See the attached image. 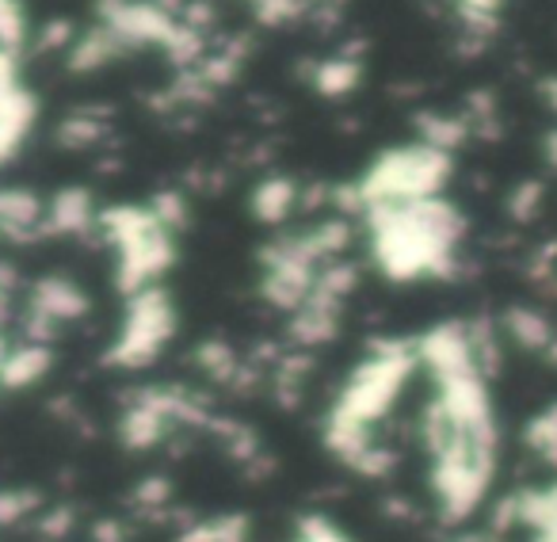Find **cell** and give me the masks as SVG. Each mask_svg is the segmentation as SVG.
<instances>
[{
	"mask_svg": "<svg viewBox=\"0 0 557 542\" xmlns=\"http://www.w3.org/2000/svg\"><path fill=\"white\" fill-rule=\"evenodd\" d=\"M420 440L432 458V493L443 523H462L485 504L496 481L500 432L493 397L481 374L435 382V397L420 417Z\"/></svg>",
	"mask_w": 557,
	"mask_h": 542,
	"instance_id": "6da1fadb",
	"label": "cell"
},
{
	"mask_svg": "<svg viewBox=\"0 0 557 542\" xmlns=\"http://www.w3.org/2000/svg\"><path fill=\"white\" fill-rule=\"evenodd\" d=\"M363 222L371 230V252L382 275L394 283H412L420 275L455 280L458 241L466 237V214L443 195L420 202H382L367 207Z\"/></svg>",
	"mask_w": 557,
	"mask_h": 542,
	"instance_id": "7a4b0ae2",
	"label": "cell"
},
{
	"mask_svg": "<svg viewBox=\"0 0 557 542\" xmlns=\"http://www.w3.org/2000/svg\"><path fill=\"white\" fill-rule=\"evenodd\" d=\"M417 367H420L417 344H401V341L371 344V356L348 374V382H344L341 397H336V405L329 409L325 420L371 432V424H379L397 405L405 382L412 379Z\"/></svg>",
	"mask_w": 557,
	"mask_h": 542,
	"instance_id": "3957f363",
	"label": "cell"
},
{
	"mask_svg": "<svg viewBox=\"0 0 557 542\" xmlns=\"http://www.w3.org/2000/svg\"><path fill=\"white\" fill-rule=\"evenodd\" d=\"M450 172H455V157L443 153L424 141H412L401 149H386L363 180H356L359 199L367 207H382V202H420L435 199L447 187Z\"/></svg>",
	"mask_w": 557,
	"mask_h": 542,
	"instance_id": "277c9868",
	"label": "cell"
},
{
	"mask_svg": "<svg viewBox=\"0 0 557 542\" xmlns=\"http://www.w3.org/2000/svg\"><path fill=\"white\" fill-rule=\"evenodd\" d=\"M176 333V306H172L169 291L153 287L138 291L126 306L123 329H119L115 344L108 348L103 364L123 367V371H141L164 352V344Z\"/></svg>",
	"mask_w": 557,
	"mask_h": 542,
	"instance_id": "5b68a950",
	"label": "cell"
},
{
	"mask_svg": "<svg viewBox=\"0 0 557 542\" xmlns=\"http://www.w3.org/2000/svg\"><path fill=\"white\" fill-rule=\"evenodd\" d=\"M417 359L428 367L435 382L466 379V374H481L478 352H473V329L466 321H443V325L428 329L417 341ZM485 379V374H481Z\"/></svg>",
	"mask_w": 557,
	"mask_h": 542,
	"instance_id": "8992f818",
	"label": "cell"
},
{
	"mask_svg": "<svg viewBox=\"0 0 557 542\" xmlns=\"http://www.w3.org/2000/svg\"><path fill=\"white\" fill-rule=\"evenodd\" d=\"M0 237L9 241H39L47 237V202L24 187L0 192Z\"/></svg>",
	"mask_w": 557,
	"mask_h": 542,
	"instance_id": "52a82bcc",
	"label": "cell"
},
{
	"mask_svg": "<svg viewBox=\"0 0 557 542\" xmlns=\"http://www.w3.org/2000/svg\"><path fill=\"white\" fill-rule=\"evenodd\" d=\"M27 310H39V313H47L50 321L65 325V321L85 318V313L92 310V303H88V295L73 280H65V275H47V280L35 283L32 295H27Z\"/></svg>",
	"mask_w": 557,
	"mask_h": 542,
	"instance_id": "ba28073f",
	"label": "cell"
},
{
	"mask_svg": "<svg viewBox=\"0 0 557 542\" xmlns=\"http://www.w3.org/2000/svg\"><path fill=\"white\" fill-rule=\"evenodd\" d=\"M50 364H54L50 344H27L24 341L20 348L4 352V359H0V390L16 394V390L35 386L39 379H47Z\"/></svg>",
	"mask_w": 557,
	"mask_h": 542,
	"instance_id": "9c48e42d",
	"label": "cell"
},
{
	"mask_svg": "<svg viewBox=\"0 0 557 542\" xmlns=\"http://www.w3.org/2000/svg\"><path fill=\"white\" fill-rule=\"evenodd\" d=\"M92 225L96 210L88 187H65L47 207V237H73V233H88Z\"/></svg>",
	"mask_w": 557,
	"mask_h": 542,
	"instance_id": "30bf717a",
	"label": "cell"
},
{
	"mask_svg": "<svg viewBox=\"0 0 557 542\" xmlns=\"http://www.w3.org/2000/svg\"><path fill=\"white\" fill-rule=\"evenodd\" d=\"M35 123V96L24 88H12V93L0 96V164L9 161L20 149V141L27 138Z\"/></svg>",
	"mask_w": 557,
	"mask_h": 542,
	"instance_id": "8fae6325",
	"label": "cell"
},
{
	"mask_svg": "<svg viewBox=\"0 0 557 542\" xmlns=\"http://www.w3.org/2000/svg\"><path fill=\"white\" fill-rule=\"evenodd\" d=\"M298 192H302V187H298L295 180H287V176L260 180V187L252 192V214L260 218L263 225L287 222L290 210L298 207Z\"/></svg>",
	"mask_w": 557,
	"mask_h": 542,
	"instance_id": "7c38bea8",
	"label": "cell"
},
{
	"mask_svg": "<svg viewBox=\"0 0 557 542\" xmlns=\"http://www.w3.org/2000/svg\"><path fill=\"white\" fill-rule=\"evenodd\" d=\"M504 333H508L519 348L542 352V356H546L549 344L557 341L549 318H546V313H539V310H531V306H511V310L504 313Z\"/></svg>",
	"mask_w": 557,
	"mask_h": 542,
	"instance_id": "4fadbf2b",
	"label": "cell"
},
{
	"mask_svg": "<svg viewBox=\"0 0 557 542\" xmlns=\"http://www.w3.org/2000/svg\"><path fill=\"white\" fill-rule=\"evenodd\" d=\"M119 54H126V47L108 32L103 24H96L85 39H77L70 47V70L73 73H92V70H103L108 62H115Z\"/></svg>",
	"mask_w": 557,
	"mask_h": 542,
	"instance_id": "5bb4252c",
	"label": "cell"
},
{
	"mask_svg": "<svg viewBox=\"0 0 557 542\" xmlns=\"http://www.w3.org/2000/svg\"><path fill=\"white\" fill-rule=\"evenodd\" d=\"M417 131H420V141H424V146H435V149H443V153H455V149L473 134L470 123H466V115H440V111L417 115Z\"/></svg>",
	"mask_w": 557,
	"mask_h": 542,
	"instance_id": "9a60e30c",
	"label": "cell"
},
{
	"mask_svg": "<svg viewBox=\"0 0 557 542\" xmlns=\"http://www.w3.org/2000/svg\"><path fill=\"white\" fill-rule=\"evenodd\" d=\"M359 77H363V65H359V58H329V62L313 65V88H318L321 96H344L351 93V88L359 85Z\"/></svg>",
	"mask_w": 557,
	"mask_h": 542,
	"instance_id": "2e32d148",
	"label": "cell"
},
{
	"mask_svg": "<svg viewBox=\"0 0 557 542\" xmlns=\"http://www.w3.org/2000/svg\"><path fill=\"white\" fill-rule=\"evenodd\" d=\"M248 516H222V519H199L180 531L176 542H248Z\"/></svg>",
	"mask_w": 557,
	"mask_h": 542,
	"instance_id": "e0dca14e",
	"label": "cell"
},
{
	"mask_svg": "<svg viewBox=\"0 0 557 542\" xmlns=\"http://www.w3.org/2000/svg\"><path fill=\"white\" fill-rule=\"evenodd\" d=\"M195 367H199L207 379L230 386L240 371V356H237V348L225 341H202L199 348H195Z\"/></svg>",
	"mask_w": 557,
	"mask_h": 542,
	"instance_id": "ac0fdd59",
	"label": "cell"
},
{
	"mask_svg": "<svg viewBox=\"0 0 557 542\" xmlns=\"http://www.w3.org/2000/svg\"><path fill=\"white\" fill-rule=\"evenodd\" d=\"M103 138H108V123L100 119V111H77L54 131V141L62 149H88Z\"/></svg>",
	"mask_w": 557,
	"mask_h": 542,
	"instance_id": "d6986e66",
	"label": "cell"
},
{
	"mask_svg": "<svg viewBox=\"0 0 557 542\" xmlns=\"http://www.w3.org/2000/svg\"><path fill=\"white\" fill-rule=\"evenodd\" d=\"M527 447L546 463H557V402H549L534 420H527Z\"/></svg>",
	"mask_w": 557,
	"mask_h": 542,
	"instance_id": "ffe728a7",
	"label": "cell"
},
{
	"mask_svg": "<svg viewBox=\"0 0 557 542\" xmlns=\"http://www.w3.org/2000/svg\"><path fill=\"white\" fill-rule=\"evenodd\" d=\"M42 508V496L35 489H4L0 493V527L24 523L27 516Z\"/></svg>",
	"mask_w": 557,
	"mask_h": 542,
	"instance_id": "44dd1931",
	"label": "cell"
},
{
	"mask_svg": "<svg viewBox=\"0 0 557 542\" xmlns=\"http://www.w3.org/2000/svg\"><path fill=\"white\" fill-rule=\"evenodd\" d=\"M149 214L164 225L169 233H176L180 225H187V199L180 195V187H164L149 199Z\"/></svg>",
	"mask_w": 557,
	"mask_h": 542,
	"instance_id": "7402d4cb",
	"label": "cell"
},
{
	"mask_svg": "<svg viewBox=\"0 0 557 542\" xmlns=\"http://www.w3.org/2000/svg\"><path fill=\"white\" fill-rule=\"evenodd\" d=\"M542 195H546V187H542L539 180H523V184L508 195V214L516 218V222H531L542 207Z\"/></svg>",
	"mask_w": 557,
	"mask_h": 542,
	"instance_id": "603a6c76",
	"label": "cell"
},
{
	"mask_svg": "<svg viewBox=\"0 0 557 542\" xmlns=\"http://www.w3.org/2000/svg\"><path fill=\"white\" fill-rule=\"evenodd\" d=\"M131 504L146 516H161V508L169 504V481L164 478H146L138 489H134Z\"/></svg>",
	"mask_w": 557,
	"mask_h": 542,
	"instance_id": "cb8c5ba5",
	"label": "cell"
},
{
	"mask_svg": "<svg viewBox=\"0 0 557 542\" xmlns=\"http://www.w3.org/2000/svg\"><path fill=\"white\" fill-rule=\"evenodd\" d=\"M298 542H351L341 527H333L329 519L321 516H310L298 523Z\"/></svg>",
	"mask_w": 557,
	"mask_h": 542,
	"instance_id": "d4e9b609",
	"label": "cell"
},
{
	"mask_svg": "<svg viewBox=\"0 0 557 542\" xmlns=\"http://www.w3.org/2000/svg\"><path fill=\"white\" fill-rule=\"evenodd\" d=\"M73 508H50V512H42L39 519H35V527H39V534L42 539H65V534L73 531Z\"/></svg>",
	"mask_w": 557,
	"mask_h": 542,
	"instance_id": "484cf974",
	"label": "cell"
},
{
	"mask_svg": "<svg viewBox=\"0 0 557 542\" xmlns=\"http://www.w3.org/2000/svg\"><path fill=\"white\" fill-rule=\"evenodd\" d=\"M70 35H73V24H70V20H50V24L42 27L39 42H35V50H39V54H50V50L70 47Z\"/></svg>",
	"mask_w": 557,
	"mask_h": 542,
	"instance_id": "4316f807",
	"label": "cell"
},
{
	"mask_svg": "<svg viewBox=\"0 0 557 542\" xmlns=\"http://www.w3.org/2000/svg\"><path fill=\"white\" fill-rule=\"evenodd\" d=\"M16 287H20V275L9 260H0V321L12 318V298H16Z\"/></svg>",
	"mask_w": 557,
	"mask_h": 542,
	"instance_id": "83f0119b",
	"label": "cell"
},
{
	"mask_svg": "<svg viewBox=\"0 0 557 542\" xmlns=\"http://www.w3.org/2000/svg\"><path fill=\"white\" fill-rule=\"evenodd\" d=\"M16 88V54L0 50V96Z\"/></svg>",
	"mask_w": 557,
	"mask_h": 542,
	"instance_id": "f1b7e54d",
	"label": "cell"
},
{
	"mask_svg": "<svg viewBox=\"0 0 557 542\" xmlns=\"http://www.w3.org/2000/svg\"><path fill=\"white\" fill-rule=\"evenodd\" d=\"M92 542H126V531L115 519H100V523L92 527Z\"/></svg>",
	"mask_w": 557,
	"mask_h": 542,
	"instance_id": "f546056e",
	"label": "cell"
},
{
	"mask_svg": "<svg viewBox=\"0 0 557 542\" xmlns=\"http://www.w3.org/2000/svg\"><path fill=\"white\" fill-rule=\"evenodd\" d=\"M542 153H546V164H549V169H557V126L546 134V141H542Z\"/></svg>",
	"mask_w": 557,
	"mask_h": 542,
	"instance_id": "4dcf8cb0",
	"label": "cell"
},
{
	"mask_svg": "<svg viewBox=\"0 0 557 542\" xmlns=\"http://www.w3.org/2000/svg\"><path fill=\"white\" fill-rule=\"evenodd\" d=\"M539 93H542V100L549 103V111H557V77H546V81H542Z\"/></svg>",
	"mask_w": 557,
	"mask_h": 542,
	"instance_id": "1f68e13d",
	"label": "cell"
},
{
	"mask_svg": "<svg viewBox=\"0 0 557 542\" xmlns=\"http://www.w3.org/2000/svg\"><path fill=\"white\" fill-rule=\"evenodd\" d=\"M447 542H488V534H481V531H462V534H455V539H447Z\"/></svg>",
	"mask_w": 557,
	"mask_h": 542,
	"instance_id": "d6a6232c",
	"label": "cell"
}]
</instances>
